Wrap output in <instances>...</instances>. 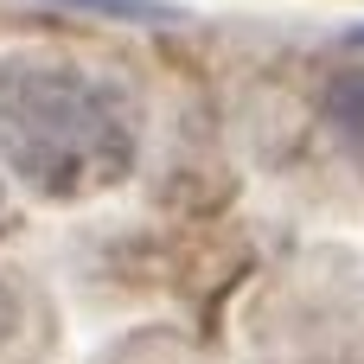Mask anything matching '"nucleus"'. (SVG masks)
Instances as JSON below:
<instances>
[{
	"mask_svg": "<svg viewBox=\"0 0 364 364\" xmlns=\"http://www.w3.org/2000/svg\"><path fill=\"white\" fill-rule=\"evenodd\" d=\"M333 115L364 141V70H358V77H346V83L333 90Z\"/></svg>",
	"mask_w": 364,
	"mask_h": 364,
	"instance_id": "1",
	"label": "nucleus"
}]
</instances>
